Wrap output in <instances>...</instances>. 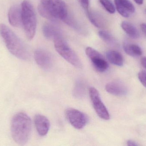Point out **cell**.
<instances>
[{"mask_svg": "<svg viewBox=\"0 0 146 146\" xmlns=\"http://www.w3.org/2000/svg\"><path fill=\"white\" fill-rule=\"evenodd\" d=\"M0 35L9 51L21 60H29L30 54L24 42L8 27L0 25Z\"/></svg>", "mask_w": 146, "mask_h": 146, "instance_id": "cell-1", "label": "cell"}, {"mask_svg": "<svg viewBox=\"0 0 146 146\" xmlns=\"http://www.w3.org/2000/svg\"><path fill=\"white\" fill-rule=\"evenodd\" d=\"M31 129V121L26 114L20 112L14 116L11 121V135L17 144L20 145L26 144L30 138Z\"/></svg>", "mask_w": 146, "mask_h": 146, "instance_id": "cell-2", "label": "cell"}, {"mask_svg": "<svg viewBox=\"0 0 146 146\" xmlns=\"http://www.w3.org/2000/svg\"><path fill=\"white\" fill-rule=\"evenodd\" d=\"M38 10L41 16L52 21H64L68 14L66 5L62 0H41Z\"/></svg>", "mask_w": 146, "mask_h": 146, "instance_id": "cell-3", "label": "cell"}, {"mask_svg": "<svg viewBox=\"0 0 146 146\" xmlns=\"http://www.w3.org/2000/svg\"><path fill=\"white\" fill-rule=\"evenodd\" d=\"M22 25L27 37L31 40L35 36L36 28V17L32 3L28 0H25L21 4Z\"/></svg>", "mask_w": 146, "mask_h": 146, "instance_id": "cell-4", "label": "cell"}, {"mask_svg": "<svg viewBox=\"0 0 146 146\" xmlns=\"http://www.w3.org/2000/svg\"><path fill=\"white\" fill-rule=\"evenodd\" d=\"M56 50L66 61L77 68H81L82 64L76 52L70 47L62 37L54 39Z\"/></svg>", "mask_w": 146, "mask_h": 146, "instance_id": "cell-5", "label": "cell"}, {"mask_svg": "<svg viewBox=\"0 0 146 146\" xmlns=\"http://www.w3.org/2000/svg\"><path fill=\"white\" fill-rule=\"evenodd\" d=\"M89 93L93 106L98 116L103 120H109L110 114L100 98L98 91L94 87H91Z\"/></svg>", "mask_w": 146, "mask_h": 146, "instance_id": "cell-6", "label": "cell"}, {"mask_svg": "<svg viewBox=\"0 0 146 146\" xmlns=\"http://www.w3.org/2000/svg\"><path fill=\"white\" fill-rule=\"evenodd\" d=\"M65 115L70 124L76 129L83 128L88 121V118L86 115L73 108L67 109L65 111Z\"/></svg>", "mask_w": 146, "mask_h": 146, "instance_id": "cell-7", "label": "cell"}, {"mask_svg": "<svg viewBox=\"0 0 146 146\" xmlns=\"http://www.w3.org/2000/svg\"><path fill=\"white\" fill-rule=\"evenodd\" d=\"M86 53L97 71L103 73L107 70L109 67L108 63L98 51L92 47H88L86 48Z\"/></svg>", "mask_w": 146, "mask_h": 146, "instance_id": "cell-8", "label": "cell"}, {"mask_svg": "<svg viewBox=\"0 0 146 146\" xmlns=\"http://www.w3.org/2000/svg\"><path fill=\"white\" fill-rule=\"evenodd\" d=\"M34 58L37 64L44 70H49L53 66L54 58L48 51L42 49L36 50L34 53Z\"/></svg>", "mask_w": 146, "mask_h": 146, "instance_id": "cell-9", "label": "cell"}, {"mask_svg": "<svg viewBox=\"0 0 146 146\" xmlns=\"http://www.w3.org/2000/svg\"><path fill=\"white\" fill-rule=\"evenodd\" d=\"M8 17L11 25L16 27H21L22 25L21 6L15 5L12 6L9 10Z\"/></svg>", "mask_w": 146, "mask_h": 146, "instance_id": "cell-10", "label": "cell"}, {"mask_svg": "<svg viewBox=\"0 0 146 146\" xmlns=\"http://www.w3.org/2000/svg\"><path fill=\"white\" fill-rule=\"evenodd\" d=\"M116 9L121 15L128 18L135 12V8L129 0H115Z\"/></svg>", "mask_w": 146, "mask_h": 146, "instance_id": "cell-11", "label": "cell"}, {"mask_svg": "<svg viewBox=\"0 0 146 146\" xmlns=\"http://www.w3.org/2000/svg\"><path fill=\"white\" fill-rule=\"evenodd\" d=\"M34 123L39 135L44 136L48 134L50 127V123L47 117L38 114L34 117Z\"/></svg>", "mask_w": 146, "mask_h": 146, "instance_id": "cell-12", "label": "cell"}, {"mask_svg": "<svg viewBox=\"0 0 146 146\" xmlns=\"http://www.w3.org/2000/svg\"><path fill=\"white\" fill-rule=\"evenodd\" d=\"M42 31L44 37L48 39L54 40L62 36L60 28L53 23H45L43 26Z\"/></svg>", "mask_w": 146, "mask_h": 146, "instance_id": "cell-13", "label": "cell"}, {"mask_svg": "<svg viewBox=\"0 0 146 146\" xmlns=\"http://www.w3.org/2000/svg\"><path fill=\"white\" fill-rule=\"evenodd\" d=\"M105 88L107 92L115 96H123L126 95L127 92L126 87L118 81L109 82L106 84Z\"/></svg>", "mask_w": 146, "mask_h": 146, "instance_id": "cell-14", "label": "cell"}, {"mask_svg": "<svg viewBox=\"0 0 146 146\" xmlns=\"http://www.w3.org/2000/svg\"><path fill=\"white\" fill-rule=\"evenodd\" d=\"M86 12L89 21L94 25L100 28L104 27L106 25L105 19L99 12L89 9Z\"/></svg>", "mask_w": 146, "mask_h": 146, "instance_id": "cell-15", "label": "cell"}, {"mask_svg": "<svg viewBox=\"0 0 146 146\" xmlns=\"http://www.w3.org/2000/svg\"><path fill=\"white\" fill-rule=\"evenodd\" d=\"M123 49L124 51L131 56H140L142 54V50L139 45L129 43L127 41L123 43Z\"/></svg>", "mask_w": 146, "mask_h": 146, "instance_id": "cell-16", "label": "cell"}, {"mask_svg": "<svg viewBox=\"0 0 146 146\" xmlns=\"http://www.w3.org/2000/svg\"><path fill=\"white\" fill-rule=\"evenodd\" d=\"M107 59L112 64L121 67L123 64V59L121 53L115 51H109L106 53Z\"/></svg>", "mask_w": 146, "mask_h": 146, "instance_id": "cell-17", "label": "cell"}, {"mask_svg": "<svg viewBox=\"0 0 146 146\" xmlns=\"http://www.w3.org/2000/svg\"><path fill=\"white\" fill-rule=\"evenodd\" d=\"M123 30L130 37L137 39L139 37V33L137 28L133 24L127 21H123L121 25Z\"/></svg>", "mask_w": 146, "mask_h": 146, "instance_id": "cell-18", "label": "cell"}, {"mask_svg": "<svg viewBox=\"0 0 146 146\" xmlns=\"http://www.w3.org/2000/svg\"><path fill=\"white\" fill-rule=\"evenodd\" d=\"M73 94L75 97L82 99L86 94V85L83 81H77L73 90Z\"/></svg>", "mask_w": 146, "mask_h": 146, "instance_id": "cell-19", "label": "cell"}, {"mask_svg": "<svg viewBox=\"0 0 146 146\" xmlns=\"http://www.w3.org/2000/svg\"><path fill=\"white\" fill-rule=\"evenodd\" d=\"M98 34L100 38L107 44L111 46H115L117 45V42L115 38L108 32L100 31Z\"/></svg>", "mask_w": 146, "mask_h": 146, "instance_id": "cell-20", "label": "cell"}, {"mask_svg": "<svg viewBox=\"0 0 146 146\" xmlns=\"http://www.w3.org/2000/svg\"><path fill=\"white\" fill-rule=\"evenodd\" d=\"M66 24H67L68 25L70 26L72 28H74L76 31H78L79 32L82 33V27L81 25L73 17L69 16L68 14V15L66 18L63 21Z\"/></svg>", "mask_w": 146, "mask_h": 146, "instance_id": "cell-21", "label": "cell"}, {"mask_svg": "<svg viewBox=\"0 0 146 146\" xmlns=\"http://www.w3.org/2000/svg\"><path fill=\"white\" fill-rule=\"evenodd\" d=\"M99 1L107 12L111 14L115 13V8L110 0H99Z\"/></svg>", "mask_w": 146, "mask_h": 146, "instance_id": "cell-22", "label": "cell"}, {"mask_svg": "<svg viewBox=\"0 0 146 146\" xmlns=\"http://www.w3.org/2000/svg\"><path fill=\"white\" fill-rule=\"evenodd\" d=\"M138 78L140 81L146 88V72L141 71L138 74Z\"/></svg>", "mask_w": 146, "mask_h": 146, "instance_id": "cell-23", "label": "cell"}, {"mask_svg": "<svg viewBox=\"0 0 146 146\" xmlns=\"http://www.w3.org/2000/svg\"><path fill=\"white\" fill-rule=\"evenodd\" d=\"M81 7L86 12L89 9V0H79Z\"/></svg>", "mask_w": 146, "mask_h": 146, "instance_id": "cell-24", "label": "cell"}, {"mask_svg": "<svg viewBox=\"0 0 146 146\" xmlns=\"http://www.w3.org/2000/svg\"><path fill=\"white\" fill-rule=\"evenodd\" d=\"M127 145L128 146H136L138 145L135 141H134L131 140H129L127 141Z\"/></svg>", "mask_w": 146, "mask_h": 146, "instance_id": "cell-25", "label": "cell"}, {"mask_svg": "<svg viewBox=\"0 0 146 146\" xmlns=\"http://www.w3.org/2000/svg\"><path fill=\"white\" fill-rule=\"evenodd\" d=\"M140 27L142 31L146 35V24L142 23Z\"/></svg>", "mask_w": 146, "mask_h": 146, "instance_id": "cell-26", "label": "cell"}, {"mask_svg": "<svg viewBox=\"0 0 146 146\" xmlns=\"http://www.w3.org/2000/svg\"><path fill=\"white\" fill-rule=\"evenodd\" d=\"M141 64L143 67H144L146 69V57L141 58Z\"/></svg>", "mask_w": 146, "mask_h": 146, "instance_id": "cell-27", "label": "cell"}, {"mask_svg": "<svg viewBox=\"0 0 146 146\" xmlns=\"http://www.w3.org/2000/svg\"><path fill=\"white\" fill-rule=\"evenodd\" d=\"M134 1L139 5H141L143 4V2H144V0H134Z\"/></svg>", "mask_w": 146, "mask_h": 146, "instance_id": "cell-28", "label": "cell"}]
</instances>
